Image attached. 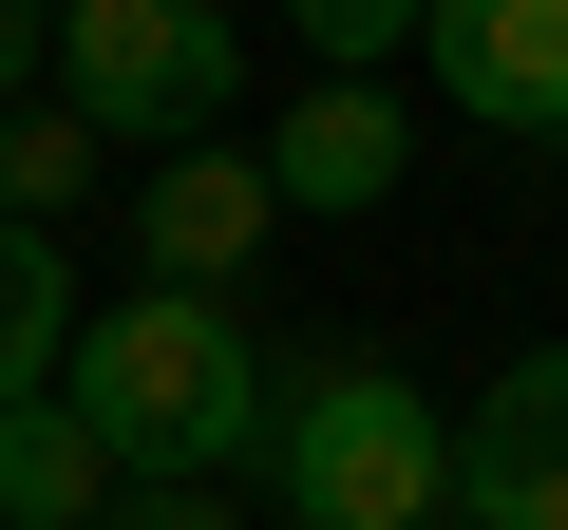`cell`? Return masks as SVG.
I'll return each mask as SVG.
<instances>
[{
  "mask_svg": "<svg viewBox=\"0 0 568 530\" xmlns=\"http://www.w3.org/2000/svg\"><path fill=\"white\" fill-rule=\"evenodd\" d=\"M58 398L95 417L114 492H209V473H227V455H265V417H284L265 342H246L227 304H171V285L95 304V323H77V360H58Z\"/></svg>",
  "mask_w": 568,
  "mask_h": 530,
  "instance_id": "obj_1",
  "label": "cell"
},
{
  "mask_svg": "<svg viewBox=\"0 0 568 530\" xmlns=\"http://www.w3.org/2000/svg\"><path fill=\"white\" fill-rule=\"evenodd\" d=\"M265 473H284V530H436L455 511V417L398 360H304L284 417H265Z\"/></svg>",
  "mask_w": 568,
  "mask_h": 530,
  "instance_id": "obj_2",
  "label": "cell"
},
{
  "mask_svg": "<svg viewBox=\"0 0 568 530\" xmlns=\"http://www.w3.org/2000/svg\"><path fill=\"white\" fill-rule=\"evenodd\" d=\"M246 95V39L209 0H58V114L95 152H209Z\"/></svg>",
  "mask_w": 568,
  "mask_h": 530,
  "instance_id": "obj_3",
  "label": "cell"
},
{
  "mask_svg": "<svg viewBox=\"0 0 568 530\" xmlns=\"http://www.w3.org/2000/svg\"><path fill=\"white\" fill-rule=\"evenodd\" d=\"M265 227H284V190H265V152H152V190H133V265L171 304H227L246 265H265Z\"/></svg>",
  "mask_w": 568,
  "mask_h": 530,
  "instance_id": "obj_4",
  "label": "cell"
},
{
  "mask_svg": "<svg viewBox=\"0 0 568 530\" xmlns=\"http://www.w3.org/2000/svg\"><path fill=\"white\" fill-rule=\"evenodd\" d=\"M417 77L474 133H568V0H436V20H417Z\"/></svg>",
  "mask_w": 568,
  "mask_h": 530,
  "instance_id": "obj_5",
  "label": "cell"
},
{
  "mask_svg": "<svg viewBox=\"0 0 568 530\" xmlns=\"http://www.w3.org/2000/svg\"><path fill=\"white\" fill-rule=\"evenodd\" d=\"M455 511H474V530H568V342H530V360L455 417Z\"/></svg>",
  "mask_w": 568,
  "mask_h": 530,
  "instance_id": "obj_6",
  "label": "cell"
},
{
  "mask_svg": "<svg viewBox=\"0 0 568 530\" xmlns=\"http://www.w3.org/2000/svg\"><path fill=\"white\" fill-rule=\"evenodd\" d=\"M398 171H417V114H398L379 77H304V95L265 114V190H284V208H323V227L379 208Z\"/></svg>",
  "mask_w": 568,
  "mask_h": 530,
  "instance_id": "obj_7",
  "label": "cell"
},
{
  "mask_svg": "<svg viewBox=\"0 0 568 530\" xmlns=\"http://www.w3.org/2000/svg\"><path fill=\"white\" fill-rule=\"evenodd\" d=\"M0 530H114V455L77 398H0Z\"/></svg>",
  "mask_w": 568,
  "mask_h": 530,
  "instance_id": "obj_8",
  "label": "cell"
},
{
  "mask_svg": "<svg viewBox=\"0 0 568 530\" xmlns=\"http://www.w3.org/2000/svg\"><path fill=\"white\" fill-rule=\"evenodd\" d=\"M58 360H77V246L0 227V398H58Z\"/></svg>",
  "mask_w": 568,
  "mask_h": 530,
  "instance_id": "obj_9",
  "label": "cell"
},
{
  "mask_svg": "<svg viewBox=\"0 0 568 530\" xmlns=\"http://www.w3.org/2000/svg\"><path fill=\"white\" fill-rule=\"evenodd\" d=\"M58 208H95V133L58 95H20L0 114V227H58Z\"/></svg>",
  "mask_w": 568,
  "mask_h": 530,
  "instance_id": "obj_10",
  "label": "cell"
},
{
  "mask_svg": "<svg viewBox=\"0 0 568 530\" xmlns=\"http://www.w3.org/2000/svg\"><path fill=\"white\" fill-rule=\"evenodd\" d=\"M417 20H436V0H304V58H323V77H379Z\"/></svg>",
  "mask_w": 568,
  "mask_h": 530,
  "instance_id": "obj_11",
  "label": "cell"
},
{
  "mask_svg": "<svg viewBox=\"0 0 568 530\" xmlns=\"http://www.w3.org/2000/svg\"><path fill=\"white\" fill-rule=\"evenodd\" d=\"M20 95H58V20H20V0H0V114Z\"/></svg>",
  "mask_w": 568,
  "mask_h": 530,
  "instance_id": "obj_12",
  "label": "cell"
},
{
  "mask_svg": "<svg viewBox=\"0 0 568 530\" xmlns=\"http://www.w3.org/2000/svg\"><path fill=\"white\" fill-rule=\"evenodd\" d=\"M114 530H246L227 492H114Z\"/></svg>",
  "mask_w": 568,
  "mask_h": 530,
  "instance_id": "obj_13",
  "label": "cell"
}]
</instances>
